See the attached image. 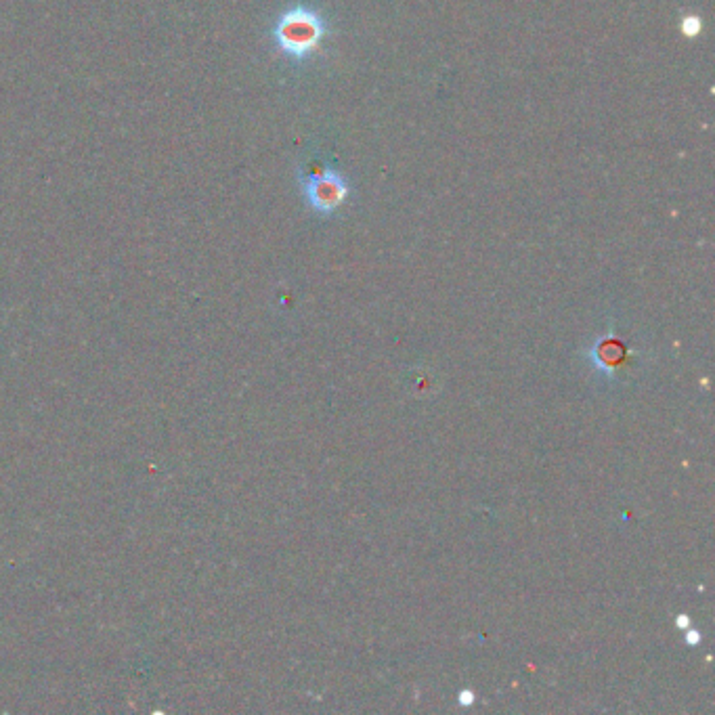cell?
<instances>
[{
  "mask_svg": "<svg viewBox=\"0 0 715 715\" xmlns=\"http://www.w3.org/2000/svg\"><path fill=\"white\" fill-rule=\"evenodd\" d=\"M474 703V692L472 690H462L460 692V705L470 707Z\"/></svg>",
  "mask_w": 715,
  "mask_h": 715,
  "instance_id": "cell-3",
  "label": "cell"
},
{
  "mask_svg": "<svg viewBox=\"0 0 715 715\" xmlns=\"http://www.w3.org/2000/svg\"><path fill=\"white\" fill-rule=\"evenodd\" d=\"M302 195H305L307 206L321 216H332L336 210L344 206L351 195V181L336 168H325L321 172H309V175H298Z\"/></svg>",
  "mask_w": 715,
  "mask_h": 715,
  "instance_id": "cell-2",
  "label": "cell"
},
{
  "mask_svg": "<svg viewBox=\"0 0 715 715\" xmlns=\"http://www.w3.org/2000/svg\"><path fill=\"white\" fill-rule=\"evenodd\" d=\"M686 642H688L690 646L699 644V642H701V634H699V632H695V630H688V632H686Z\"/></svg>",
  "mask_w": 715,
  "mask_h": 715,
  "instance_id": "cell-4",
  "label": "cell"
},
{
  "mask_svg": "<svg viewBox=\"0 0 715 715\" xmlns=\"http://www.w3.org/2000/svg\"><path fill=\"white\" fill-rule=\"evenodd\" d=\"M328 36V21L307 5H296L281 13L273 24L271 38L275 49L294 63L311 59Z\"/></svg>",
  "mask_w": 715,
  "mask_h": 715,
  "instance_id": "cell-1",
  "label": "cell"
},
{
  "mask_svg": "<svg viewBox=\"0 0 715 715\" xmlns=\"http://www.w3.org/2000/svg\"><path fill=\"white\" fill-rule=\"evenodd\" d=\"M676 623H678V627H680V630H688V627H690V619H688L686 615H680Z\"/></svg>",
  "mask_w": 715,
  "mask_h": 715,
  "instance_id": "cell-5",
  "label": "cell"
}]
</instances>
